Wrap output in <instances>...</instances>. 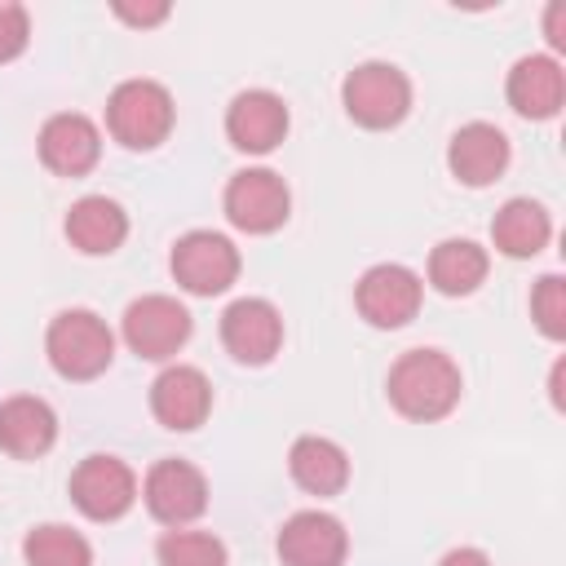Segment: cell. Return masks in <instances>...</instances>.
Here are the masks:
<instances>
[{
    "instance_id": "obj_1",
    "label": "cell",
    "mask_w": 566,
    "mask_h": 566,
    "mask_svg": "<svg viewBox=\"0 0 566 566\" xmlns=\"http://www.w3.org/2000/svg\"><path fill=\"white\" fill-rule=\"evenodd\" d=\"M385 389H389V402L398 416L429 424V420H442L455 411L464 376H460L455 358L442 349H407L389 367Z\"/></svg>"
},
{
    "instance_id": "obj_2",
    "label": "cell",
    "mask_w": 566,
    "mask_h": 566,
    "mask_svg": "<svg viewBox=\"0 0 566 566\" xmlns=\"http://www.w3.org/2000/svg\"><path fill=\"white\" fill-rule=\"evenodd\" d=\"M44 354L62 380H97L115 358V336L93 310H62L44 332Z\"/></svg>"
},
{
    "instance_id": "obj_3",
    "label": "cell",
    "mask_w": 566,
    "mask_h": 566,
    "mask_svg": "<svg viewBox=\"0 0 566 566\" xmlns=\"http://www.w3.org/2000/svg\"><path fill=\"white\" fill-rule=\"evenodd\" d=\"M177 106L159 80H124L106 97V128L128 150H155L172 133Z\"/></svg>"
},
{
    "instance_id": "obj_4",
    "label": "cell",
    "mask_w": 566,
    "mask_h": 566,
    "mask_svg": "<svg viewBox=\"0 0 566 566\" xmlns=\"http://www.w3.org/2000/svg\"><path fill=\"white\" fill-rule=\"evenodd\" d=\"M340 102L358 128H398L411 111V80L394 62H358L340 84Z\"/></svg>"
},
{
    "instance_id": "obj_5",
    "label": "cell",
    "mask_w": 566,
    "mask_h": 566,
    "mask_svg": "<svg viewBox=\"0 0 566 566\" xmlns=\"http://www.w3.org/2000/svg\"><path fill=\"white\" fill-rule=\"evenodd\" d=\"M190 310L177 301V296H164V292H150V296H137L128 301L124 318H119V332H124V345L146 358V363H164L172 358L186 340H190Z\"/></svg>"
},
{
    "instance_id": "obj_6",
    "label": "cell",
    "mask_w": 566,
    "mask_h": 566,
    "mask_svg": "<svg viewBox=\"0 0 566 566\" xmlns=\"http://www.w3.org/2000/svg\"><path fill=\"white\" fill-rule=\"evenodd\" d=\"M168 265L190 296H221L239 279V248L217 230H190L172 243Z\"/></svg>"
},
{
    "instance_id": "obj_7",
    "label": "cell",
    "mask_w": 566,
    "mask_h": 566,
    "mask_svg": "<svg viewBox=\"0 0 566 566\" xmlns=\"http://www.w3.org/2000/svg\"><path fill=\"white\" fill-rule=\"evenodd\" d=\"M226 221L243 234H274L287 212H292V195L287 181L274 168H243L230 177L226 186Z\"/></svg>"
},
{
    "instance_id": "obj_8",
    "label": "cell",
    "mask_w": 566,
    "mask_h": 566,
    "mask_svg": "<svg viewBox=\"0 0 566 566\" xmlns=\"http://www.w3.org/2000/svg\"><path fill=\"white\" fill-rule=\"evenodd\" d=\"M420 296H424L420 274L407 270V265H398V261L371 265V270L358 279V287H354L358 314H363L371 327H385V332L407 327V323L420 314Z\"/></svg>"
},
{
    "instance_id": "obj_9",
    "label": "cell",
    "mask_w": 566,
    "mask_h": 566,
    "mask_svg": "<svg viewBox=\"0 0 566 566\" xmlns=\"http://www.w3.org/2000/svg\"><path fill=\"white\" fill-rule=\"evenodd\" d=\"M221 345L243 367H265L283 349V314L265 296H239L221 314Z\"/></svg>"
},
{
    "instance_id": "obj_10",
    "label": "cell",
    "mask_w": 566,
    "mask_h": 566,
    "mask_svg": "<svg viewBox=\"0 0 566 566\" xmlns=\"http://www.w3.org/2000/svg\"><path fill=\"white\" fill-rule=\"evenodd\" d=\"M71 500L93 522H115L137 500V473L119 455H84L71 473Z\"/></svg>"
},
{
    "instance_id": "obj_11",
    "label": "cell",
    "mask_w": 566,
    "mask_h": 566,
    "mask_svg": "<svg viewBox=\"0 0 566 566\" xmlns=\"http://www.w3.org/2000/svg\"><path fill=\"white\" fill-rule=\"evenodd\" d=\"M142 500L155 522L177 531V526H190L208 509V478L190 460H159L150 464L142 482Z\"/></svg>"
},
{
    "instance_id": "obj_12",
    "label": "cell",
    "mask_w": 566,
    "mask_h": 566,
    "mask_svg": "<svg viewBox=\"0 0 566 566\" xmlns=\"http://www.w3.org/2000/svg\"><path fill=\"white\" fill-rule=\"evenodd\" d=\"M226 137L243 155H270L287 137V106L270 88H243L226 106Z\"/></svg>"
},
{
    "instance_id": "obj_13",
    "label": "cell",
    "mask_w": 566,
    "mask_h": 566,
    "mask_svg": "<svg viewBox=\"0 0 566 566\" xmlns=\"http://www.w3.org/2000/svg\"><path fill=\"white\" fill-rule=\"evenodd\" d=\"M150 411L164 429H177V433H190L208 420L212 411V385L199 367L190 363H172L155 376L150 385Z\"/></svg>"
},
{
    "instance_id": "obj_14",
    "label": "cell",
    "mask_w": 566,
    "mask_h": 566,
    "mask_svg": "<svg viewBox=\"0 0 566 566\" xmlns=\"http://www.w3.org/2000/svg\"><path fill=\"white\" fill-rule=\"evenodd\" d=\"M349 553V535L340 517L323 509H301L279 526V557L283 566H340Z\"/></svg>"
},
{
    "instance_id": "obj_15",
    "label": "cell",
    "mask_w": 566,
    "mask_h": 566,
    "mask_svg": "<svg viewBox=\"0 0 566 566\" xmlns=\"http://www.w3.org/2000/svg\"><path fill=\"white\" fill-rule=\"evenodd\" d=\"M40 159L57 177H84V172H93L97 159H102V133H97V124L88 115H80V111L49 115L44 128H40Z\"/></svg>"
},
{
    "instance_id": "obj_16",
    "label": "cell",
    "mask_w": 566,
    "mask_h": 566,
    "mask_svg": "<svg viewBox=\"0 0 566 566\" xmlns=\"http://www.w3.org/2000/svg\"><path fill=\"white\" fill-rule=\"evenodd\" d=\"M447 168H451V177L460 186L482 190V186H491L509 168V137L495 124L473 119V124H464V128L451 133V142H447Z\"/></svg>"
},
{
    "instance_id": "obj_17",
    "label": "cell",
    "mask_w": 566,
    "mask_h": 566,
    "mask_svg": "<svg viewBox=\"0 0 566 566\" xmlns=\"http://www.w3.org/2000/svg\"><path fill=\"white\" fill-rule=\"evenodd\" d=\"M504 93L522 119H553L566 102V71L553 53H526L513 62Z\"/></svg>"
},
{
    "instance_id": "obj_18",
    "label": "cell",
    "mask_w": 566,
    "mask_h": 566,
    "mask_svg": "<svg viewBox=\"0 0 566 566\" xmlns=\"http://www.w3.org/2000/svg\"><path fill=\"white\" fill-rule=\"evenodd\" d=\"M57 442V416L35 394H13L0 402V451L13 460H40Z\"/></svg>"
},
{
    "instance_id": "obj_19",
    "label": "cell",
    "mask_w": 566,
    "mask_h": 566,
    "mask_svg": "<svg viewBox=\"0 0 566 566\" xmlns=\"http://www.w3.org/2000/svg\"><path fill=\"white\" fill-rule=\"evenodd\" d=\"M62 230H66L71 248H80L84 256H106L128 239V212L106 195H84L71 203Z\"/></svg>"
},
{
    "instance_id": "obj_20",
    "label": "cell",
    "mask_w": 566,
    "mask_h": 566,
    "mask_svg": "<svg viewBox=\"0 0 566 566\" xmlns=\"http://www.w3.org/2000/svg\"><path fill=\"white\" fill-rule=\"evenodd\" d=\"M287 473L310 495H340L345 482H349V455H345L340 442L318 438V433H305L287 451Z\"/></svg>"
},
{
    "instance_id": "obj_21",
    "label": "cell",
    "mask_w": 566,
    "mask_h": 566,
    "mask_svg": "<svg viewBox=\"0 0 566 566\" xmlns=\"http://www.w3.org/2000/svg\"><path fill=\"white\" fill-rule=\"evenodd\" d=\"M548 234H553V221H548L544 203H535V199H509V203L491 217V243H495L504 256H513V261L535 256V252L548 243Z\"/></svg>"
},
{
    "instance_id": "obj_22",
    "label": "cell",
    "mask_w": 566,
    "mask_h": 566,
    "mask_svg": "<svg viewBox=\"0 0 566 566\" xmlns=\"http://www.w3.org/2000/svg\"><path fill=\"white\" fill-rule=\"evenodd\" d=\"M486 248H478L473 239H442L429 252V283L442 296H469L486 279Z\"/></svg>"
},
{
    "instance_id": "obj_23",
    "label": "cell",
    "mask_w": 566,
    "mask_h": 566,
    "mask_svg": "<svg viewBox=\"0 0 566 566\" xmlns=\"http://www.w3.org/2000/svg\"><path fill=\"white\" fill-rule=\"evenodd\" d=\"M22 557H27V566H93L88 539L62 522H44V526L27 531Z\"/></svg>"
},
{
    "instance_id": "obj_24",
    "label": "cell",
    "mask_w": 566,
    "mask_h": 566,
    "mask_svg": "<svg viewBox=\"0 0 566 566\" xmlns=\"http://www.w3.org/2000/svg\"><path fill=\"white\" fill-rule=\"evenodd\" d=\"M155 557H159V566H226V562H230V553H226V544H221L217 535H208V531H186V526L168 531V535L155 544Z\"/></svg>"
},
{
    "instance_id": "obj_25",
    "label": "cell",
    "mask_w": 566,
    "mask_h": 566,
    "mask_svg": "<svg viewBox=\"0 0 566 566\" xmlns=\"http://www.w3.org/2000/svg\"><path fill=\"white\" fill-rule=\"evenodd\" d=\"M531 318L548 340L566 336V279L562 274H544L531 287Z\"/></svg>"
},
{
    "instance_id": "obj_26",
    "label": "cell",
    "mask_w": 566,
    "mask_h": 566,
    "mask_svg": "<svg viewBox=\"0 0 566 566\" xmlns=\"http://www.w3.org/2000/svg\"><path fill=\"white\" fill-rule=\"evenodd\" d=\"M31 40V18L22 4L0 0V62H13Z\"/></svg>"
},
{
    "instance_id": "obj_27",
    "label": "cell",
    "mask_w": 566,
    "mask_h": 566,
    "mask_svg": "<svg viewBox=\"0 0 566 566\" xmlns=\"http://www.w3.org/2000/svg\"><path fill=\"white\" fill-rule=\"evenodd\" d=\"M111 9H115V18H124L128 27H159V22L168 18V4H164V0H150V4H128V0H115Z\"/></svg>"
},
{
    "instance_id": "obj_28",
    "label": "cell",
    "mask_w": 566,
    "mask_h": 566,
    "mask_svg": "<svg viewBox=\"0 0 566 566\" xmlns=\"http://www.w3.org/2000/svg\"><path fill=\"white\" fill-rule=\"evenodd\" d=\"M562 18H566V4L553 0V4L544 9V31H548V44H553V49H566V27H562Z\"/></svg>"
},
{
    "instance_id": "obj_29",
    "label": "cell",
    "mask_w": 566,
    "mask_h": 566,
    "mask_svg": "<svg viewBox=\"0 0 566 566\" xmlns=\"http://www.w3.org/2000/svg\"><path fill=\"white\" fill-rule=\"evenodd\" d=\"M438 566H491V557L482 553V548H451V553H442V562Z\"/></svg>"
},
{
    "instance_id": "obj_30",
    "label": "cell",
    "mask_w": 566,
    "mask_h": 566,
    "mask_svg": "<svg viewBox=\"0 0 566 566\" xmlns=\"http://www.w3.org/2000/svg\"><path fill=\"white\" fill-rule=\"evenodd\" d=\"M548 398H553V407H562V363H553V376H548Z\"/></svg>"
}]
</instances>
